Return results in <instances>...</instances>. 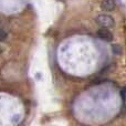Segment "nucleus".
Returning a JSON list of instances; mask_svg holds the SVG:
<instances>
[{
  "label": "nucleus",
  "mask_w": 126,
  "mask_h": 126,
  "mask_svg": "<svg viewBox=\"0 0 126 126\" xmlns=\"http://www.w3.org/2000/svg\"><path fill=\"white\" fill-rule=\"evenodd\" d=\"M7 37H8V34H7L6 31L2 30V29H0V42L4 41V40L7 39Z\"/></svg>",
  "instance_id": "obj_4"
},
{
  "label": "nucleus",
  "mask_w": 126,
  "mask_h": 126,
  "mask_svg": "<svg viewBox=\"0 0 126 126\" xmlns=\"http://www.w3.org/2000/svg\"><path fill=\"white\" fill-rule=\"evenodd\" d=\"M121 94H122V97H123V100L125 101V98H126V87H124V89L122 90V93H121Z\"/></svg>",
  "instance_id": "obj_5"
},
{
  "label": "nucleus",
  "mask_w": 126,
  "mask_h": 126,
  "mask_svg": "<svg viewBox=\"0 0 126 126\" xmlns=\"http://www.w3.org/2000/svg\"><path fill=\"white\" fill-rule=\"evenodd\" d=\"M1 53H2V49H1V47H0V55H1Z\"/></svg>",
  "instance_id": "obj_6"
},
{
  "label": "nucleus",
  "mask_w": 126,
  "mask_h": 126,
  "mask_svg": "<svg viewBox=\"0 0 126 126\" xmlns=\"http://www.w3.org/2000/svg\"><path fill=\"white\" fill-rule=\"evenodd\" d=\"M96 35H97L101 40H103V41L110 42L113 40V34H112V32L107 28H104V27H101V29H98L97 32H96Z\"/></svg>",
  "instance_id": "obj_2"
},
{
  "label": "nucleus",
  "mask_w": 126,
  "mask_h": 126,
  "mask_svg": "<svg viewBox=\"0 0 126 126\" xmlns=\"http://www.w3.org/2000/svg\"><path fill=\"white\" fill-rule=\"evenodd\" d=\"M95 21L100 27H104V28H111L114 26V19L110 15H98Z\"/></svg>",
  "instance_id": "obj_1"
},
{
  "label": "nucleus",
  "mask_w": 126,
  "mask_h": 126,
  "mask_svg": "<svg viewBox=\"0 0 126 126\" xmlns=\"http://www.w3.org/2000/svg\"><path fill=\"white\" fill-rule=\"evenodd\" d=\"M101 8L104 11H112L115 8V1L114 0H102L101 1Z\"/></svg>",
  "instance_id": "obj_3"
}]
</instances>
